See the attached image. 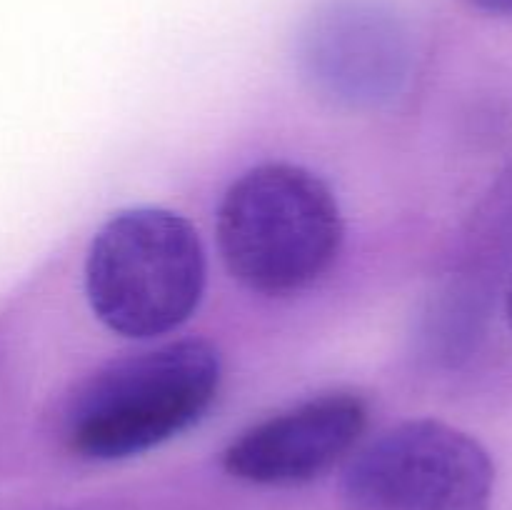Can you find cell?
Instances as JSON below:
<instances>
[{"label": "cell", "mask_w": 512, "mask_h": 510, "mask_svg": "<svg viewBox=\"0 0 512 510\" xmlns=\"http://www.w3.org/2000/svg\"><path fill=\"white\" fill-rule=\"evenodd\" d=\"M220 355L178 340L103 365L63 410V440L88 460H120L168 443L198 423L220 388Z\"/></svg>", "instance_id": "obj_1"}, {"label": "cell", "mask_w": 512, "mask_h": 510, "mask_svg": "<svg viewBox=\"0 0 512 510\" xmlns=\"http://www.w3.org/2000/svg\"><path fill=\"white\" fill-rule=\"evenodd\" d=\"M218 245L230 275L245 288L293 295L333 268L343 215L333 190L308 168L265 163L223 195Z\"/></svg>", "instance_id": "obj_2"}, {"label": "cell", "mask_w": 512, "mask_h": 510, "mask_svg": "<svg viewBox=\"0 0 512 510\" xmlns=\"http://www.w3.org/2000/svg\"><path fill=\"white\" fill-rule=\"evenodd\" d=\"M205 250L183 215L128 208L95 233L85 260V293L103 325L128 338L180 328L205 290Z\"/></svg>", "instance_id": "obj_3"}, {"label": "cell", "mask_w": 512, "mask_h": 510, "mask_svg": "<svg viewBox=\"0 0 512 510\" xmlns=\"http://www.w3.org/2000/svg\"><path fill=\"white\" fill-rule=\"evenodd\" d=\"M488 450L440 420H408L365 445L348 465L345 510H490Z\"/></svg>", "instance_id": "obj_4"}, {"label": "cell", "mask_w": 512, "mask_h": 510, "mask_svg": "<svg viewBox=\"0 0 512 510\" xmlns=\"http://www.w3.org/2000/svg\"><path fill=\"white\" fill-rule=\"evenodd\" d=\"M300 58L335 100L378 105L408 80L413 40L390 0H323L303 25Z\"/></svg>", "instance_id": "obj_5"}, {"label": "cell", "mask_w": 512, "mask_h": 510, "mask_svg": "<svg viewBox=\"0 0 512 510\" xmlns=\"http://www.w3.org/2000/svg\"><path fill=\"white\" fill-rule=\"evenodd\" d=\"M368 405L355 393H325L260 420L223 453L233 478L268 488H290L333 470L358 445Z\"/></svg>", "instance_id": "obj_6"}, {"label": "cell", "mask_w": 512, "mask_h": 510, "mask_svg": "<svg viewBox=\"0 0 512 510\" xmlns=\"http://www.w3.org/2000/svg\"><path fill=\"white\" fill-rule=\"evenodd\" d=\"M468 3L490 15H512V0H468Z\"/></svg>", "instance_id": "obj_7"}, {"label": "cell", "mask_w": 512, "mask_h": 510, "mask_svg": "<svg viewBox=\"0 0 512 510\" xmlns=\"http://www.w3.org/2000/svg\"><path fill=\"white\" fill-rule=\"evenodd\" d=\"M508 318H510V325H512V285H510V293H508Z\"/></svg>", "instance_id": "obj_8"}]
</instances>
